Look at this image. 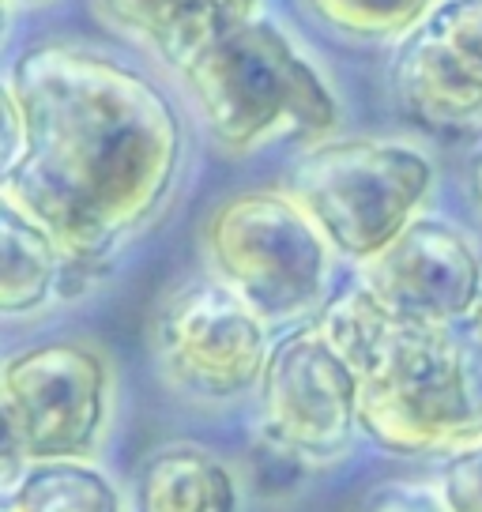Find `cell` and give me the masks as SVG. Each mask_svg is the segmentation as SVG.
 <instances>
[{
  "instance_id": "4",
  "label": "cell",
  "mask_w": 482,
  "mask_h": 512,
  "mask_svg": "<svg viewBox=\"0 0 482 512\" xmlns=\"http://www.w3.org/2000/svg\"><path fill=\"white\" fill-rule=\"evenodd\" d=\"M434 162L400 140H328L290 170V196L332 249L366 264L418 219L434 192Z\"/></svg>"
},
{
  "instance_id": "5",
  "label": "cell",
  "mask_w": 482,
  "mask_h": 512,
  "mask_svg": "<svg viewBox=\"0 0 482 512\" xmlns=\"http://www.w3.org/2000/svg\"><path fill=\"white\" fill-rule=\"evenodd\" d=\"M215 275L268 324L317 309L332 279V241L294 196L249 189L226 196L204 223Z\"/></svg>"
},
{
  "instance_id": "3",
  "label": "cell",
  "mask_w": 482,
  "mask_h": 512,
  "mask_svg": "<svg viewBox=\"0 0 482 512\" xmlns=\"http://www.w3.org/2000/svg\"><path fill=\"white\" fill-rule=\"evenodd\" d=\"M208 132L234 155L279 136H328L336 91L279 23L253 16L177 68Z\"/></svg>"
},
{
  "instance_id": "12",
  "label": "cell",
  "mask_w": 482,
  "mask_h": 512,
  "mask_svg": "<svg viewBox=\"0 0 482 512\" xmlns=\"http://www.w3.org/2000/svg\"><path fill=\"white\" fill-rule=\"evenodd\" d=\"M72 272L87 268L68 256L46 226L23 215L16 204L0 200V313H38L57 294H65V279Z\"/></svg>"
},
{
  "instance_id": "2",
  "label": "cell",
  "mask_w": 482,
  "mask_h": 512,
  "mask_svg": "<svg viewBox=\"0 0 482 512\" xmlns=\"http://www.w3.org/2000/svg\"><path fill=\"white\" fill-rule=\"evenodd\" d=\"M321 324L362 384V430L396 456L482 441V369L467 336L388 309L366 283L324 305Z\"/></svg>"
},
{
  "instance_id": "13",
  "label": "cell",
  "mask_w": 482,
  "mask_h": 512,
  "mask_svg": "<svg viewBox=\"0 0 482 512\" xmlns=\"http://www.w3.org/2000/svg\"><path fill=\"white\" fill-rule=\"evenodd\" d=\"M234 471L204 445H166L136 475V512H238Z\"/></svg>"
},
{
  "instance_id": "18",
  "label": "cell",
  "mask_w": 482,
  "mask_h": 512,
  "mask_svg": "<svg viewBox=\"0 0 482 512\" xmlns=\"http://www.w3.org/2000/svg\"><path fill=\"white\" fill-rule=\"evenodd\" d=\"M366 512H449L441 494L430 490H415V486H385L381 494H373Z\"/></svg>"
},
{
  "instance_id": "14",
  "label": "cell",
  "mask_w": 482,
  "mask_h": 512,
  "mask_svg": "<svg viewBox=\"0 0 482 512\" xmlns=\"http://www.w3.org/2000/svg\"><path fill=\"white\" fill-rule=\"evenodd\" d=\"M0 512H121V497L95 464L53 460L4 482Z\"/></svg>"
},
{
  "instance_id": "10",
  "label": "cell",
  "mask_w": 482,
  "mask_h": 512,
  "mask_svg": "<svg viewBox=\"0 0 482 512\" xmlns=\"http://www.w3.org/2000/svg\"><path fill=\"white\" fill-rule=\"evenodd\" d=\"M362 283L396 313L434 324L467 320L482 290V256L464 230L418 215L362 264Z\"/></svg>"
},
{
  "instance_id": "19",
  "label": "cell",
  "mask_w": 482,
  "mask_h": 512,
  "mask_svg": "<svg viewBox=\"0 0 482 512\" xmlns=\"http://www.w3.org/2000/svg\"><path fill=\"white\" fill-rule=\"evenodd\" d=\"M467 343H471V351H475L479 369H482V290H479V298H475V309L467 313Z\"/></svg>"
},
{
  "instance_id": "16",
  "label": "cell",
  "mask_w": 482,
  "mask_h": 512,
  "mask_svg": "<svg viewBox=\"0 0 482 512\" xmlns=\"http://www.w3.org/2000/svg\"><path fill=\"white\" fill-rule=\"evenodd\" d=\"M441 501L449 512H482V441L460 448L445 464Z\"/></svg>"
},
{
  "instance_id": "15",
  "label": "cell",
  "mask_w": 482,
  "mask_h": 512,
  "mask_svg": "<svg viewBox=\"0 0 482 512\" xmlns=\"http://www.w3.org/2000/svg\"><path fill=\"white\" fill-rule=\"evenodd\" d=\"M441 0H306V8L354 42H403Z\"/></svg>"
},
{
  "instance_id": "9",
  "label": "cell",
  "mask_w": 482,
  "mask_h": 512,
  "mask_svg": "<svg viewBox=\"0 0 482 512\" xmlns=\"http://www.w3.org/2000/svg\"><path fill=\"white\" fill-rule=\"evenodd\" d=\"M411 121L434 132L482 128V0H441L403 38L392 68Z\"/></svg>"
},
{
  "instance_id": "8",
  "label": "cell",
  "mask_w": 482,
  "mask_h": 512,
  "mask_svg": "<svg viewBox=\"0 0 482 512\" xmlns=\"http://www.w3.org/2000/svg\"><path fill=\"white\" fill-rule=\"evenodd\" d=\"M264 441L298 460H336L362 430V384L321 324L272 347L260 377Z\"/></svg>"
},
{
  "instance_id": "20",
  "label": "cell",
  "mask_w": 482,
  "mask_h": 512,
  "mask_svg": "<svg viewBox=\"0 0 482 512\" xmlns=\"http://www.w3.org/2000/svg\"><path fill=\"white\" fill-rule=\"evenodd\" d=\"M467 181H471V200H475V208H479V215H482V147L475 151V159H471Z\"/></svg>"
},
{
  "instance_id": "17",
  "label": "cell",
  "mask_w": 482,
  "mask_h": 512,
  "mask_svg": "<svg viewBox=\"0 0 482 512\" xmlns=\"http://www.w3.org/2000/svg\"><path fill=\"white\" fill-rule=\"evenodd\" d=\"M0 110H4V128H0V174H8L23 151H27V117H23V106H19L16 91L4 83L0 91Z\"/></svg>"
},
{
  "instance_id": "11",
  "label": "cell",
  "mask_w": 482,
  "mask_h": 512,
  "mask_svg": "<svg viewBox=\"0 0 482 512\" xmlns=\"http://www.w3.org/2000/svg\"><path fill=\"white\" fill-rule=\"evenodd\" d=\"M117 31L140 38L166 64L181 68L219 34L260 16V0H98Z\"/></svg>"
},
{
  "instance_id": "7",
  "label": "cell",
  "mask_w": 482,
  "mask_h": 512,
  "mask_svg": "<svg viewBox=\"0 0 482 512\" xmlns=\"http://www.w3.org/2000/svg\"><path fill=\"white\" fill-rule=\"evenodd\" d=\"M272 324L223 279H193L166 294L155 354L174 388L196 400H234L260 388L272 358Z\"/></svg>"
},
{
  "instance_id": "6",
  "label": "cell",
  "mask_w": 482,
  "mask_h": 512,
  "mask_svg": "<svg viewBox=\"0 0 482 512\" xmlns=\"http://www.w3.org/2000/svg\"><path fill=\"white\" fill-rule=\"evenodd\" d=\"M113 373L95 343L61 339L8 354L0 366L4 482L31 464L91 460L110 426Z\"/></svg>"
},
{
  "instance_id": "1",
  "label": "cell",
  "mask_w": 482,
  "mask_h": 512,
  "mask_svg": "<svg viewBox=\"0 0 482 512\" xmlns=\"http://www.w3.org/2000/svg\"><path fill=\"white\" fill-rule=\"evenodd\" d=\"M4 83L27 117V151L0 174V200L95 272L174 192L185 162L174 102L136 68L72 42L27 49Z\"/></svg>"
}]
</instances>
